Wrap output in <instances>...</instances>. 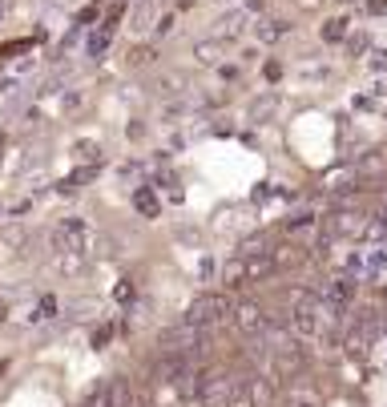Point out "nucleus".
I'll return each instance as SVG.
<instances>
[{
	"instance_id": "f257e3e1",
	"label": "nucleus",
	"mask_w": 387,
	"mask_h": 407,
	"mask_svg": "<svg viewBox=\"0 0 387 407\" xmlns=\"http://www.w3.org/2000/svg\"><path fill=\"white\" fill-rule=\"evenodd\" d=\"M226 314V298H198L190 310H186V327H214L218 319Z\"/></svg>"
},
{
	"instance_id": "f03ea898",
	"label": "nucleus",
	"mask_w": 387,
	"mask_h": 407,
	"mask_svg": "<svg viewBox=\"0 0 387 407\" xmlns=\"http://www.w3.org/2000/svg\"><path fill=\"white\" fill-rule=\"evenodd\" d=\"M85 238H89V234H85L81 222H65L61 234H57V242H61V246H69V250H81V246H85Z\"/></svg>"
},
{
	"instance_id": "7ed1b4c3",
	"label": "nucleus",
	"mask_w": 387,
	"mask_h": 407,
	"mask_svg": "<svg viewBox=\"0 0 387 407\" xmlns=\"http://www.w3.org/2000/svg\"><path fill=\"white\" fill-rule=\"evenodd\" d=\"M238 319H242V327H258V323H262V314H258L254 307H242L238 310Z\"/></svg>"
}]
</instances>
